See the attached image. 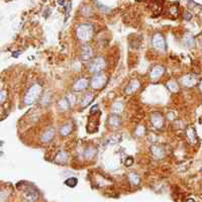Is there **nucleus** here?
Here are the masks:
<instances>
[{"mask_svg": "<svg viewBox=\"0 0 202 202\" xmlns=\"http://www.w3.org/2000/svg\"><path fill=\"white\" fill-rule=\"evenodd\" d=\"M139 88H141V82L137 79H132V80L129 81V83L127 84V86L125 87L124 92L128 95H132V94L135 93Z\"/></svg>", "mask_w": 202, "mask_h": 202, "instance_id": "obj_6", "label": "nucleus"}, {"mask_svg": "<svg viewBox=\"0 0 202 202\" xmlns=\"http://www.w3.org/2000/svg\"><path fill=\"white\" fill-rule=\"evenodd\" d=\"M6 96H7V94H6V91H1V93H0V102L1 103H3L4 101H5V99H6Z\"/></svg>", "mask_w": 202, "mask_h": 202, "instance_id": "obj_31", "label": "nucleus"}, {"mask_svg": "<svg viewBox=\"0 0 202 202\" xmlns=\"http://www.w3.org/2000/svg\"><path fill=\"white\" fill-rule=\"evenodd\" d=\"M169 12H170L171 15L176 16V15L178 14V7H177V6H175V5L171 6V7H170V9H169Z\"/></svg>", "mask_w": 202, "mask_h": 202, "instance_id": "obj_29", "label": "nucleus"}, {"mask_svg": "<svg viewBox=\"0 0 202 202\" xmlns=\"http://www.w3.org/2000/svg\"><path fill=\"white\" fill-rule=\"evenodd\" d=\"M128 179L134 185H139V183H141V178L135 173H129L128 174Z\"/></svg>", "mask_w": 202, "mask_h": 202, "instance_id": "obj_24", "label": "nucleus"}, {"mask_svg": "<svg viewBox=\"0 0 202 202\" xmlns=\"http://www.w3.org/2000/svg\"><path fill=\"white\" fill-rule=\"evenodd\" d=\"M121 123L120 117L118 115H116L115 113L114 114H110L108 117V124L110 127H118Z\"/></svg>", "mask_w": 202, "mask_h": 202, "instance_id": "obj_14", "label": "nucleus"}, {"mask_svg": "<svg viewBox=\"0 0 202 202\" xmlns=\"http://www.w3.org/2000/svg\"><path fill=\"white\" fill-rule=\"evenodd\" d=\"M42 91V88L40 84H34L32 86H30L29 89L27 90V94H25L24 98H23L24 104H27V105L34 104L40 98Z\"/></svg>", "mask_w": 202, "mask_h": 202, "instance_id": "obj_1", "label": "nucleus"}, {"mask_svg": "<svg viewBox=\"0 0 202 202\" xmlns=\"http://www.w3.org/2000/svg\"><path fill=\"white\" fill-rule=\"evenodd\" d=\"M166 86H167V88L170 90V92H172V93H177V92L179 91V86H178V84L175 82V81H169Z\"/></svg>", "mask_w": 202, "mask_h": 202, "instance_id": "obj_22", "label": "nucleus"}, {"mask_svg": "<svg viewBox=\"0 0 202 202\" xmlns=\"http://www.w3.org/2000/svg\"><path fill=\"white\" fill-rule=\"evenodd\" d=\"M76 35L80 40L87 42V40H91L93 37V27L91 24H88V23H82L77 27Z\"/></svg>", "mask_w": 202, "mask_h": 202, "instance_id": "obj_2", "label": "nucleus"}, {"mask_svg": "<svg viewBox=\"0 0 202 202\" xmlns=\"http://www.w3.org/2000/svg\"><path fill=\"white\" fill-rule=\"evenodd\" d=\"M151 122L156 128L160 129L164 127V119L160 112H154L151 115Z\"/></svg>", "mask_w": 202, "mask_h": 202, "instance_id": "obj_7", "label": "nucleus"}, {"mask_svg": "<svg viewBox=\"0 0 202 202\" xmlns=\"http://www.w3.org/2000/svg\"><path fill=\"white\" fill-rule=\"evenodd\" d=\"M54 134H55V132L53 128H49V129H47L46 132L42 134V141L44 142H47L50 141H52L54 137Z\"/></svg>", "mask_w": 202, "mask_h": 202, "instance_id": "obj_18", "label": "nucleus"}, {"mask_svg": "<svg viewBox=\"0 0 202 202\" xmlns=\"http://www.w3.org/2000/svg\"><path fill=\"white\" fill-rule=\"evenodd\" d=\"M71 130H72V127H71V124L66 123V124H64L61 127L60 134L62 135V137H67V135H69V134L71 132Z\"/></svg>", "mask_w": 202, "mask_h": 202, "instance_id": "obj_21", "label": "nucleus"}, {"mask_svg": "<svg viewBox=\"0 0 202 202\" xmlns=\"http://www.w3.org/2000/svg\"><path fill=\"white\" fill-rule=\"evenodd\" d=\"M93 99H94L93 94H91V93H88V94H86L84 97H83V98H82V100H81V102H80V106H81V108H85V107H87V106L89 105V104L91 103L92 101H93Z\"/></svg>", "mask_w": 202, "mask_h": 202, "instance_id": "obj_16", "label": "nucleus"}, {"mask_svg": "<svg viewBox=\"0 0 202 202\" xmlns=\"http://www.w3.org/2000/svg\"><path fill=\"white\" fill-rule=\"evenodd\" d=\"M151 152L156 159H162L165 157V151H164V149L160 146H157V144H154V146L151 147Z\"/></svg>", "mask_w": 202, "mask_h": 202, "instance_id": "obj_11", "label": "nucleus"}, {"mask_svg": "<svg viewBox=\"0 0 202 202\" xmlns=\"http://www.w3.org/2000/svg\"><path fill=\"white\" fill-rule=\"evenodd\" d=\"M88 84H89V82H88L87 79L81 78V79L76 81L75 84L73 85V91H75V92L83 91V90H85L88 87Z\"/></svg>", "mask_w": 202, "mask_h": 202, "instance_id": "obj_10", "label": "nucleus"}, {"mask_svg": "<svg viewBox=\"0 0 202 202\" xmlns=\"http://www.w3.org/2000/svg\"><path fill=\"white\" fill-rule=\"evenodd\" d=\"M105 68H106L105 59L102 58V57H97L94 61L91 62L88 70H89L91 73H94V74H99V73H101Z\"/></svg>", "mask_w": 202, "mask_h": 202, "instance_id": "obj_3", "label": "nucleus"}, {"mask_svg": "<svg viewBox=\"0 0 202 202\" xmlns=\"http://www.w3.org/2000/svg\"><path fill=\"white\" fill-rule=\"evenodd\" d=\"M123 108H124V104H123L122 101H115L114 103L112 104V106H111V110H112V112L115 113V114L122 112Z\"/></svg>", "mask_w": 202, "mask_h": 202, "instance_id": "obj_19", "label": "nucleus"}, {"mask_svg": "<svg viewBox=\"0 0 202 202\" xmlns=\"http://www.w3.org/2000/svg\"><path fill=\"white\" fill-rule=\"evenodd\" d=\"M95 155H96V150H95L94 148H92V147L87 148L86 150H85V152H84V158L87 159V160L92 159Z\"/></svg>", "mask_w": 202, "mask_h": 202, "instance_id": "obj_23", "label": "nucleus"}, {"mask_svg": "<svg viewBox=\"0 0 202 202\" xmlns=\"http://www.w3.org/2000/svg\"><path fill=\"white\" fill-rule=\"evenodd\" d=\"M92 55H93V52H92V49L89 46H84L82 47V53H81V59L83 61H88L92 58Z\"/></svg>", "mask_w": 202, "mask_h": 202, "instance_id": "obj_13", "label": "nucleus"}, {"mask_svg": "<svg viewBox=\"0 0 202 202\" xmlns=\"http://www.w3.org/2000/svg\"><path fill=\"white\" fill-rule=\"evenodd\" d=\"M181 83L185 87H193L197 84V78L193 75H186L181 78Z\"/></svg>", "mask_w": 202, "mask_h": 202, "instance_id": "obj_9", "label": "nucleus"}, {"mask_svg": "<svg viewBox=\"0 0 202 202\" xmlns=\"http://www.w3.org/2000/svg\"><path fill=\"white\" fill-rule=\"evenodd\" d=\"M199 88H200V90L202 91V81L200 82V84H199Z\"/></svg>", "mask_w": 202, "mask_h": 202, "instance_id": "obj_36", "label": "nucleus"}, {"mask_svg": "<svg viewBox=\"0 0 202 202\" xmlns=\"http://www.w3.org/2000/svg\"><path fill=\"white\" fill-rule=\"evenodd\" d=\"M132 164H134V158H132V157H128L124 162V165L127 166V167H129V166H132Z\"/></svg>", "mask_w": 202, "mask_h": 202, "instance_id": "obj_30", "label": "nucleus"}, {"mask_svg": "<svg viewBox=\"0 0 202 202\" xmlns=\"http://www.w3.org/2000/svg\"><path fill=\"white\" fill-rule=\"evenodd\" d=\"M152 46L158 51H165L166 50V42L165 39L161 34H156L152 37Z\"/></svg>", "mask_w": 202, "mask_h": 202, "instance_id": "obj_5", "label": "nucleus"}, {"mask_svg": "<svg viewBox=\"0 0 202 202\" xmlns=\"http://www.w3.org/2000/svg\"><path fill=\"white\" fill-rule=\"evenodd\" d=\"M120 139H121V137H120V135H114V137H109L107 142H109L108 144H117V142H120Z\"/></svg>", "mask_w": 202, "mask_h": 202, "instance_id": "obj_28", "label": "nucleus"}, {"mask_svg": "<svg viewBox=\"0 0 202 202\" xmlns=\"http://www.w3.org/2000/svg\"><path fill=\"white\" fill-rule=\"evenodd\" d=\"M58 3L60 4L61 6L65 5V0H58Z\"/></svg>", "mask_w": 202, "mask_h": 202, "instance_id": "obj_34", "label": "nucleus"}, {"mask_svg": "<svg viewBox=\"0 0 202 202\" xmlns=\"http://www.w3.org/2000/svg\"><path fill=\"white\" fill-rule=\"evenodd\" d=\"M65 184L67 185V186L71 187V188H73V187H75L76 185L78 184V179L77 178H74V177H71V178H69V179L66 180Z\"/></svg>", "mask_w": 202, "mask_h": 202, "instance_id": "obj_25", "label": "nucleus"}, {"mask_svg": "<svg viewBox=\"0 0 202 202\" xmlns=\"http://www.w3.org/2000/svg\"><path fill=\"white\" fill-rule=\"evenodd\" d=\"M186 135L188 141L191 144H196L197 142V137H196V132L193 127H188V129L186 130Z\"/></svg>", "mask_w": 202, "mask_h": 202, "instance_id": "obj_15", "label": "nucleus"}, {"mask_svg": "<svg viewBox=\"0 0 202 202\" xmlns=\"http://www.w3.org/2000/svg\"><path fill=\"white\" fill-rule=\"evenodd\" d=\"M134 134L137 137H142V135L146 134V128H144V125H139L137 127V129H135Z\"/></svg>", "mask_w": 202, "mask_h": 202, "instance_id": "obj_27", "label": "nucleus"}, {"mask_svg": "<svg viewBox=\"0 0 202 202\" xmlns=\"http://www.w3.org/2000/svg\"><path fill=\"white\" fill-rule=\"evenodd\" d=\"M37 197H39V194H37V192L35 191V190H28V191L25 192L24 194V198L27 199V201H35L37 199Z\"/></svg>", "mask_w": 202, "mask_h": 202, "instance_id": "obj_20", "label": "nucleus"}, {"mask_svg": "<svg viewBox=\"0 0 202 202\" xmlns=\"http://www.w3.org/2000/svg\"><path fill=\"white\" fill-rule=\"evenodd\" d=\"M183 42H184L185 46L191 47H193V45H194V39L191 37V35H186V37H184V40H183Z\"/></svg>", "mask_w": 202, "mask_h": 202, "instance_id": "obj_26", "label": "nucleus"}, {"mask_svg": "<svg viewBox=\"0 0 202 202\" xmlns=\"http://www.w3.org/2000/svg\"><path fill=\"white\" fill-rule=\"evenodd\" d=\"M107 76L104 74H95L91 79V87L95 90H99L104 87V85L107 83Z\"/></svg>", "mask_w": 202, "mask_h": 202, "instance_id": "obj_4", "label": "nucleus"}, {"mask_svg": "<svg viewBox=\"0 0 202 202\" xmlns=\"http://www.w3.org/2000/svg\"><path fill=\"white\" fill-rule=\"evenodd\" d=\"M68 159H69V155L67 152L61 151L57 154L56 158H55V162H56L57 164H60V165H64V164L67 163Z\"/></svg>", "mask_w": 202, "mask_h": 202, "instance_id": "obj_12", "label": "nucleus"}, {"mask_svg": "<svg viewBox=\"0 0 202 202\" xmlns=\"http://www.w3.org/2000/svg\"><path fill=\"white\" fill-rule=\"evenodd\" d=\"M97 111H98V105H94V106H92L91 109H90V114H94V113H96Z\"/></svg>", "mask_w": 202, "mask_h": 202, "instance_id": "obj_33", "label": "nucleus"}, {"mask_svg": "<svg viewBox=\"0 0 202 202\" xmlns=\"http://www.w3.org/2000/svg\"><path fill=\"white\" fill-rule=\"evenodd\" d=\"M165 73V68L162 67V66H155L153 69L151 70V73H150V78H151L153 81H157L158 79H160L162 76L164 75Z\"/></svg>", "mask_w": 202, "mask_h": 202, "instance_id": "obj_8", "label": "nucleus"}, {"mask_svg": "<svg viewBox=\"0 0 202 202\" xmlns=\"http://www.w3.org/2000/svg\"><path fill=\"white\" fill-rule=\"evenodd\" d=\"M58 106H59V108H60L61 110L66 111V110H69V109H70L71 103H70V101H69V99L67 98V97H64V98H62V99L59 100Z\"/></svg>", "mask_w": 202, "mask_h": 202, "instance_id": "obj_17", "label": "nucleus"}, {"mask_svg": "<svg viewBox=\"0 0 202 202\" xmlns=\"http://www.w3.org/2000/svg\"><path fill=\"white\" fill-rule=\"evenodd\" d=\"M183 18H184V20H190L192 18V14L188 12V11H186L184 13V15H183Z\"/></svg>", "mask_w": 202, "mask_h": 202, "instance_id": "obj_32", "label": "nucleus"}, {"mask_svg": "<svg viewBox=\"0 0 202 202\" xmlns=\"http://www.w3.org/2000/svg\"><path fill=\"white\" fill-rule=\"evenodd\" d=\"M186 202H195V201H194V200H193V199L189 198V199H188V200H186Z\"/></svg>", "mask_w": 202, "mask_h": 202, "instance_id": "obj_35", "label": "nucleus"}]
</instances>
